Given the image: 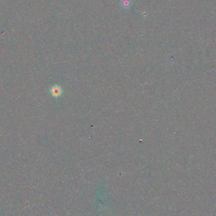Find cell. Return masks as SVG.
I'll list each match as a JSON object with an SVG mask.
<instances>
[{
  "mask_svg": "<svg viewBox=\"0 0 216 216\" xmlns=\"http://www.w3.org/2000/svg\"><path fill=\"white\" fill-rule=\"evenodd\" d=\"M51 92L53 96L57 97L61 94V89L60 87H58L57 86H54L51 88Z\"/></svg>",
  "mask_w": 216,
  "mask_h": 216,
  "instance_id": "1",
  "label": "cell"
},
{
  "mask_svg": "<svg viewBox=\"0 0 216 216\" xmlns=\"http://www.w3.org/2000/svg\"><path fill=\"white\" fill-rule=\"evenodd\" d=\"M122 5H123V6L124 7H126V6L127 7H129V6L131 5V3H130V2L129 1V0H124Z\"/></svg>",
  "mask_w": 216,
  "mask_h": 216,
  "instance_id": "2",
  "label": "cell"
}]
</instances>
